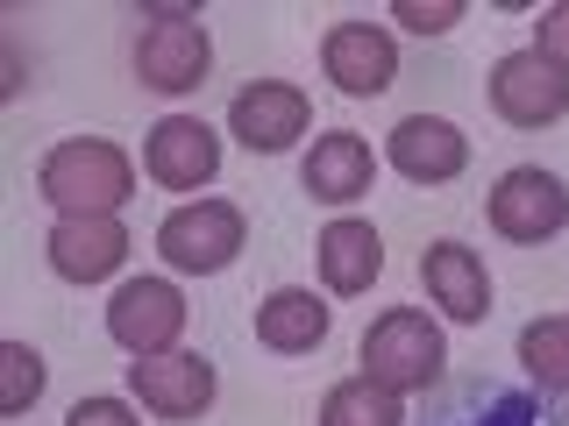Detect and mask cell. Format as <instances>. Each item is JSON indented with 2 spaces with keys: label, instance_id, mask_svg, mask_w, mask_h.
<instances>
[{
  "label": "cell",
  "instance_id": "obj_20",
  "mask_svg": "<svg viewBox=\"0 0 569 426\" xmlns=\"http://www.w3.org/2000/svg\"><path fill=\"white\" fill-rule=\"evenodd\" d=\"M36 390H43V355H36L29 342H8L0 348V413L22 419L36 405Z\"/></svg>",
  "mask_w": 569,
  "mask_h": 426
},
{
  "label": "cell",
  "instance_id": "obj_24",
  "mask_svg": "<svg viewBox=\"0 0 569 426\" xmlns=\"http://www.w3.org/2000/svg\"><path fill=\"white\" fill-rule=\"evenodd\" d=\"M441 426H462V419L449 413ZM485 426H541V413H533L527 398H491V419H485Z\"/></svg>",
  "mask_w": 569,
  "mask_h": 426
},
{
  "label": "cell",
  "instance_id": "obj_3",
  "mask_svg": "<svg viewBox=\"0 0 569 426\" xmlns=\"http://www.w3.org/2000/svg\"><path fill=\"white\" fill-rule=\"evenodd\" d=\"M157 248L178 277H213L236 263L242 248V206L236 200H186L178 213H164L157 227Z\"/></svg>",
  "mask_w": 569,
  "mask_h": 426
},
{
  "label": "cell",
  "instance_id": "obj_14",
  "mask_svg": "<svg viewBox=\"0 0 569 426\" xmlns=\"http://www.w3.org/2000/svg\"><path fill=\"white\" fill-rule=\"evenodd\" d=\"M378 277H385V242H378V227L356 221V213H342V221L320 227V284H328L335 298L370 292Z\"/></svg>",
  "mask_w": 569,
  "mask_h": 426
},
{
  "label": "cell",
  "instance_id": "obj_6",
  "mask_svg": "<svg viewBox=\"0 0 569 426\" xmlns=\"http://www.w3.org/2000/svg\"><path fill=\"white\" fill-rule=\"evenodd\" d=\"M107 334L129 355H171L186 334V292L171 277H129L107 306Z\"/></svg>",
  "mask_w": 569,
  "mask_h": 426
},
{
  "label": "cell",
  "instance_id": "obj_5",
  "mask_svg": "<svg viewBox=\"0 0 569 426\" xmlns=\"http://www.w3.org/2000/svg\"><path fill=\"white\" fill-rule=\"evenodd\" d=\"M213 64L207 29L192 22L186 8H150V29L136 36V79L150 93H192Z\"/></svg>",
  "mask_w": 569,
  "mask_h": 426
},
{
  "label": "cell",
  "instance_id": "obj_22",
  "mask_svg": "<svg viewBox=\"0 0 569 426\" xmlns=\"http://www.w3.org/2000/svg\"><path fill=\"white\" fill-rule=\"evenodd\" d=\"M533 58H548L556 71H569V0L541 14V29H533Z\"/></svg>",
  "mask_w": 569,
  "mask_h": 426
},
{
  "label": "cell",
  "instance_id": "obj_19",
  "mask_svg": "<svg viewBox=\"0 0 569 426\" xmlns=\"http://www.w3.org/2000/svg\"><path fill=\"white\" fill-rule=\"evenodd\" d=\"M520 369H533V384L569 390V313H548L520 327Z\"/></svg>",
  "mask_w": 569,
  "mask_h": 426
},
{
  "label": "cell",
  "instance_id": "obj_23",
  "mask_svg": "<svg viewBox=\"0 0 569 426\" xmlns=\"http://www.w3.org/2000/svg\"><path fill=\"white\" fill-rule=\"evenodd\" d=\"M64 426H142V419H136V405H121V398H79Z\"/></svg>",
  "mask_w": 569,
  "mask_h": 426
},
{
  "label": "cell",
  "instance_id": "obj_16",
  "mask_svg": "<svg viewBox=\"0 0 569 426\" xmlns=\"http://www.w3.org/2000/svg\"><path fill=\"white\" fill-rule=\"evenodd\" d=\"M307 192L313 200H328V206H349V200H363L370 192V178H378V156H370V142L356 135V129H335V135H320L313 150H307Z\"/></svg>",
  "mask_w": 569,
  "mask_h": 426
},
{
  "label": "cell",
  "instance_id": "obj_2",
  "mask_svg": "<svg viewBox=\"0 0 569 426\" xmlns=\"http://www.w3.org/2000/svg\"><path fill=\"white\" fill-rule=\"evenodd\" d=\"M441 363H449V342H441V327L413 306H391L385 320H370L363 334V377L385 384V390H427L441 377Z\"/></svg>",
  "mask_w": 569,
  "mask_h": 426
},
{
  "label": "cell",
  "instance_id": "obj_8",
  "mask_svg": "<svg viewBox=\"0 0 569 426\" xmlns=\"http://www.w3.org/2000/svg\"><path fill=\"white\" fill-rule=\"evenodd\" d=\"M307 121H313V106H307V93H299L292 79H249L242 93L228 100V129H236V142L257 150V156H278L284 142H299Z\"/></svg>",
  "mask_w": 569,
  "mask_h": 426
},
{
  "label": "cell",
  "instance_id": "obj_7",
  "mask_svg": "<svg viewBox=\"0 0 569 426\" xmlns=\"http://www.w3.org/2000/svg\"><path fill=\"white\" fill-rule=\"evenodd\" d=\"M491 114L512 121V129H556L569 114V71H556L533 50H512V58L491 64Z\"/></svg>",
  "mask_w": 569,
  "mask_h": 426
},
{
  "label": "cell",
  "instance_id": "obj_4",
  "mask_svg": "<svg viewBox=\"0 0 569 426\" xmlns=\"http://www.w3.org/2000/svg\"><path fill=\"white\" fill-rule=\"evenodd\" d=\"M491 235H506L512 248H533V242H556L562 227H569V185L556 171H541V164H520V171H506L491 185Z\"/></svg>",
  "mask_w": 569,
  "mask_h": 426
},
{
  "label": "cell",
  "instance_id": "obj_11",
  "mask_svg": "<svg viewBox=\"0 0 569 426\" xmlns=\"http://www.w3.org/2000/svg\"><path fill=\"white\" fill-rule=\"evenodd\" d=\"M320 71H328L342 93L370 100L391 85V71H399V43H391V29L378 22H335L320 36Z\"/></svg>",
  "mask_w": 569,
  "mask_h": 426
},
{
  "label": "cell",
  "instance_id": "obj_10",
  "mask_svg": "<svg viewBox=\"0 0 569 426\" xmlns=\"http://www.w3.org/2000/svg\"><path fill=\"white\" fill-rule=\"evenodd\" d=\"M142 171H150L164 192H200V185H213V171H221V142H213L207 121L171 114V121L150 129V142H142Z\"/></svg>",
  "mask_w": 569,
  "mask_h": 426
},
{
  "label": "cell",
  "instance_id": "obj_17",
  "mask_svg": "<svg viewBox=\"0 0 569 426\" xmlns=\"http://www.w3.org/2000/svg\"><path fill=\"white\" fill-rule=\"evenodd\" d=\"M257 342L271 355H307V348L328 342V306L313 292H271L257 313Z\"/></svg>",
  "mask_w": 569,
  "mask_h": 426
},
{
  "label": "cell",
  "instance_id": "obj_9",
  "mask_svg": "<svg viewBox=\"0 0 569 426\" xmlns=\"http://www.w3.org/2000/svg\"><path fill=\"white\" fill-rule=\"evenodd\" d=\"M129 390H136V405H150L157 419H200L213 405V390H221V377H213L207 355L171 348V355H136Z\"/></svg>",
  "mask_w": 569,
  "mask_h": 426
},
{
  "label": "cell",
  "instance_id": "obj_13",
  "mask_svg": "<svg viewBox=\"0 0 569 426\" xmlns=\"http://www.w3.org/2000/svg\"><path fill=\"white\" fill-rule=\"evenodd\" d=\"M129 256V227L121 221H58L50 227V271L64 284H107Z\"/></svg>",
  "mask_w": 569,
  "mask_h": 426
},
{
  "label": "cell",
  "instance_id": "obj_1",
  "mask_svg": "<svg viewBox=\"0 0 569 426\" xmlns=\"http://www.w3.org/2000/svg\"><path fill=\"white\" fill-rule=\"evenodd\" d=\"M43 200L64 213V221H121L136 192V164L121 156V142H100V135H71L43 156Z\"/></svg>",
  "mask_w": 569,
  "mask_h": 426
},
{
  "label": "cell",
  "instance_id": "obj_21",
  "mask_svg": "<svg viewBox=\"0 0 569 426\" xmlns=\"http://www.w3.org/2000/svg\"><path fill=\"white\" fill-rule=\"evenodd\" d=\"M462 22V0H399V29L413 36H441Z\"/></svg>",
  "mask_w": 569,
  "mask_h": 426
},
{
  "label": "cell",
  "instance_id": "obj_18",
  "mask_svg": "<svg viewBox=\"0 0 569 426\" xmlns=\"http://www.w3.org/2000/svg\"><path fill=\"white\" fill-rule=\"evenodd\" d=\"M320 426H406V405H399V390H385L370 377H349L320 398Z\"/></svg>",
  "mask_w": 569,
  "mask_h": 426
},
{
  "label": "cell",
  "instance_id": "obj_12",
  "mask_svg": "<svg viewBox=\"0 0 569 426\" xmlns=\"http://www.w3.org/2000/svg\"><path fill=\"white\" fill-rule=\"evenodd\" d=\"M385 156H391V171L413 178V185H449V178L470 164V135L441 114H406L399 129H391Z\"/></svg>",
  "mask_w": 569,
  "mask_h": 426
},
{
  "label": "cell",
  "instance_id": "obj_15",
  "mask_svg": "<svg viewBox=\"0 0 569 426\" xmlns=\"http://www.w3.org/2000/svg\"><path fill=\"white\" fill-rule=\"evenodd\" d=\"M420 277H427L435 306L449 313L456 327H477V320L491 313V277H485V263H477L462 242H435V248L420 256Z\"/></svg>",
  "mask_w": 569,
  "mask_h": 426
}]
</instances>
